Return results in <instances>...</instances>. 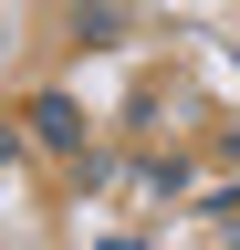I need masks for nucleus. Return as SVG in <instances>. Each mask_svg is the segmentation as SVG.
Segmentation results:
<instances>
[{
	"instance_id": "obj_1",
	"label": "nucleus",
	"mask_w": 240,
	"mask_h": 250,
	"mask_svg": "<svg viewBox=\"0 0 240 250\" xmlns=\"http://www.w3.org/2000/svg\"><path fill=\"white\" fill-rule=\"evenodd\" d=\"M32 125H42V146H84V115L63 104V94H42V104H32Z\"/></svg>"
}]
</instances>
